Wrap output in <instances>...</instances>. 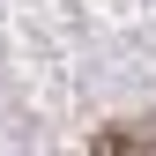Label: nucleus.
I'll list each match as a JSON object with an SVG mask.
<instances>
[{
    "mask_svg": "<svg viewBox=\"0 0 156 156\" xmlns=\"http://www.w3.org/2000/svg\"><path fill=\"white\" fill-rule=\"evenodd\" d=\"M97 156H149V141L134 126H104V134H97Z\"/></svg>",
    "mask_w": 156,
    "mask_h": 156,
    "instance_id": "f257e3e1",
    "label": "nucleus"
}]
</instances>
